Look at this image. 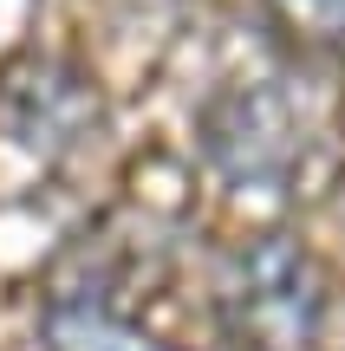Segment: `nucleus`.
Wrapping results in <instances>:
<instances>
[{
  "label": "nucleus",
  "mask_w": 345,
  "mask_h": 351,
  "mask_svg": "<svg viewBox=\"0 0 345 351\" xmlns=\"http://www.w3.org/2000/svg\"><path fill=\"white\" fill-rule=\"evenodd\" d=\"M333 280L294 234H254L215 280V319L235 351H320Z\"/></svg>",
  "instance_id": "nucleus-1"
},
{
  "label": "nucleus",
  "mask_w": 345,
  "mask_h": 351,
  "mask_svg": "<svg viewBox=\"0 0 345 351\" xmlns=\"http://www.w3.org/2000/svg\"><path fill=\"white\" fill-rule=\"evenodd\" d=\"M195 130H202L209 163L228 176V182H241V189H281L300 169V150H307L294 104L274 85H248V78L222 85L202 104Z\"/></svg>",
  "instance_id": "nucleus-2"
},
{
  "label": "nucleus",
  "mask_w": 345,
  "mask_h": 351,
  "mask_svg": "<svg viewBox=\"0 0 345 351\" xmlns=\"http://www.w3.org/2000/svg\"><path fill=\"white\" fill-rule=\"evenodd\" d=\"M98 117V98L85 91V78L65 72V65H39V72L13 78L7 98H0V130L20 137L39 156V169L65 163L85 137V124Z\"/></svg>",
  "instance_id": "nucleus-3"
},
{
  "label": "nucleus",
  "mask_w": 345,
  "mask_h": 351,
  "mask_svg": "<svg viewBox=\"0 0 345 351\" xmlns=\"http://www.w3.org/2000/svg\"><path fill=\"white\" fill-rule=\"evenodd\" d=\"M261 20L300 59H345V0H261Z\"/></svg>",
  "instance_id": "nucleus-4"
}]
</instances>
